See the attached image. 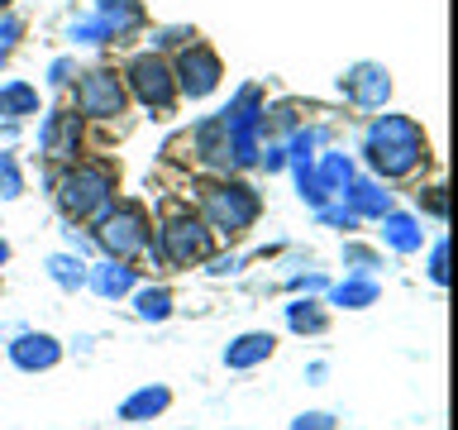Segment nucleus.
Returning a JSON list of instances; mask_svg holds the SVG:
<instances>
[{"label": "nucleus", "mask_w": 458, "mask_h": 430, "mask_svg": "<svg viewBox=\"0 0 458 430\" xmlns=\"http://www.w3.org/2000/svg\"><path fill=\"white\" fill-rule=\"evenodd\" d=\"M372 163H377L382 172H411L415 158H420V134H415L411 120H396V115H386V120L372 125Z\"/></svg>", "instance_id": "nucleus-1"}, {"label": "nucleus", "mask_w": 458, "mask_h": 430, "mask_svg": "<svg viewBox=\"0 0 458 430\" xmlns=\"http://www.w3.org/2000/svg\"><path fill=\"white\" fill-rule=\"evenodd\" d=\"M206 215L220 229H243L258 215V201L243 192V186H215V192L206 196Z\"/></svg>", "instance_id": "nucleus-2"}, {"label": "nucleus", "mask_w": 458, "mask_h": 430, "mask_svg": "<svg viewBox=\"0 0 458 430\" xmlns=\"http://www.w3.org/2000/svg\"><path fill=\"white\" fill-rule=\"evenodd\" d=\"M106 196H110V172L106 168H81V172H72L67 186H63L67 211H77V215L106 206Z\"/></svg>", "instance_id": "nucleus-3"}, {"label": "nucleus", "mask_w": 458, "mask_h": 430, "mask_svg": "<svg viewBox=\"0 0 458 430\" xmlns=\"http://www.w3.org/2000/svg\"><path fill=\"white\" fill-rule=\"evenodd\" d=\"M120 100H124V91L110 72H91V77L77 86V106L86 115H120Z\"/></svg>", "instance_id": "nucleus-4"}, {"label": "nucleus", "mask_w": 458, "mask_h": 430, "mask_svg": "<svg viewBox=\"0 0 458 430\" xmlns=\"http://www.w3.org/2000/svg\"><path fill=\"white\" fill-rule=\"evenodd\" d=\"M163 249H167L172 263H191V258H206L210 239H206V229H200L196 220H172L163 229Z\"/></svg>", "instance_id": "nucleus-5"}, {"label": "nucleus", "mask_w": 458, "mask_h": 430, "mask_svg": "<svg viewBox=\"0 0 458 430\" xmlns=\"http://www.w3.org/2000/svg\"><path fill=\"white\" fill-rule=\"evenodd\" d=\"M129 86H134L139 100H148V106H167L172 100V77L157 57H139V63L129 67Z\"/></svg>", "instance_id": "nucleus-6"}, {"label": "nucleus", "mask_w": 458, "mask_h": 430, "mask_svg": "<svg viewBox=\"0 0 458 430\" xmlns=\"http://www.w3.org/2000/svg\"><path fill=\"white\" fill-rule=\"evenodd\" d=\"M106 244H110L114 254H134V249H143V211H139V206L114 211V220L106 225Z\"/></svg>", "instance_id": "nucleus-7"}, {"label": "nucleus", "mask_w": 458, "mask_h": 430, "mask_svg": "<svg viewBox=\"0 0 458 430\" xmlns=\"http://www.w3.org/2000/svg\"><path fill=\"white\" fill-rule=\"evenodd\" d=\"M215 77H220V63H215V53H206V48H186V57H182V86L191 96H206L210 86H215Z\"/></svg>", "instance_id": "nucleus-8"}, {"label": "nucleus", "mask_w": 458, "mask_h": 430, "mask_svg": "<svg viewBox=\"0 0 458 430\" xmlns=\"http://www.w3.org/2000/svg\"><path fill=\"white\" fill-rule=\"evenodd\" d=\"M43 143H48L53 158H67L72 143H77V115H53L48 129H43Z\"/></svg>", "instance_id": "nucleus-9"}, {"label": "nucleus", "mask_w": 458, "mask_h": 430, "mask_svg": "<svg viewBox=\"0 0 458 430\" xmlns=\"http://www.w3.org/2000/svg\"><path fill=\"white\" fill-rule=\"evenodd\" d=\"M349 91L363 100V106H377V100L386 96V77H382V72H372V67H363V72H353V77H349Z\"/></svg>", "instance_id": "nucleus-10"}, {"label": "nucleus", "mask_w": 458, "mask_h": 430, "mask_svg": "<svg viewBox=\"0 0 458 430\" xmlns=\"http://www.w3.org/2000/svg\"><path fill=\"white\" fill-rule=\"evenodd\" d=\"M14 358H20L24 368H34V364H53L57 349H53V340H20V349H14Z\"/></svg>", "instance_id": "nucleus-11"}, {"label": "nucleus", "mask_w": 458, "mask_h": 430, "mask_svg": "<svg viewBox=\"0 0 458 430\" xmlns=\"http://www.w3.org/2000/svg\"><path fill=\"white\" fill-rule=\"evenodd\" d=\"M24 110H34V91H29V86L0 91V115H24Z\"/></svg>", "instance_id": "nucleus-12"}, {"label": "nucleus", "mask_w": 458, "mask_h": 430, "mask_svg": "<svg viewBox=\"0 0 458 430\" xmlns=\"http://www.w3.org/2000/svg\"><path fill=\"white\" fill-rule=\"evenodd\" d=\"M267 349H272V340L253 335V340H243V349H234V354H229V364H253V358H263Z\"/></svg>", "instance_id": "nucleus-13"}, {"label": "nucleus", "mask_w": 458, "mask_h": 430, "mask_svg": "<svg viewBox=\"0 0 458 430\" xmlns=\"http://www.w3.org/2000/svg\"><path fill=\"white\" fill-rule=\"evenodd\" d=\"M386 239H392L396 249H415V244H420V235H415L411 220H392V225H386Z\"/></svg>", "instance_id": "nucleus-14"}, {"label": "nucleus", "mask_w": 458, "mask_h": 430, "mask_svg": "<svg viewBox=\"0 0 458 430\" xmlns=\"http://www.w3.org/2000/svg\"><path fill=\"white\" fill-rule=\"evenodd\" d=\"M96 287H100V292H124V287H129V268H100Z\"/></svg>", "instance_id": "nucleus-15"}, {"label": "nucleus", "mask_w": 458, "mask_h": 430, "mask_svg": "<svg viewBox=\"0 0 458 430\" xmlns=\"http://www.w3.org/2000/svg\"><path fill=\"white\" fill-rule=\"evenodd\" d=\"M139 306H143V315H167V297L163 292H143Z\"/></svg>", "instance_id": "nucleus-16"}, {"label": "nucleus", "mask_w": 458, "mask_h": 430, "mask_svg": "<svg viewBox=\"0 0 458 430\" xmlns=\"http://www.w3.org/2000/svg\"><path fill=\"white\" fill-rule=\"evenodd\" d=\"M163 392H148V397H139V401H129V416H139V411H157V407H163Z\"/></svg>", "instance_id": "nucleus-17"}, {"label": "nucleus", "mask_w": 458, "mask_h": 430, "mask_svg": "<svg viewBox=\"0 0 458 430\" xmlns=\"http://www.w3.org/2000/svg\"><path fill=\"white\" fill-rule=\"evenodd\" d=\"M0 258H5V244H0Z\"/></svg>", "instance_id": "nucleus-18"}]
</instances>
